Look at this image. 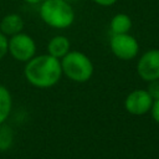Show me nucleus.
<instances>
[{
	"instance_id": "obj_1",
	"label": "nucleus",
	"mask_w": 159,
	"mask_h": 159,
	"mask_svg": "<svg viewBox=\"0 0 159 159\" xmlns=\"http://www.w3.org/2000/svg\"><path fill=\"white\" fill-rule=\"evenodd\" d=\"M26 81L36 88H51L62 77L61 61L51 55H35L24 68Z\"/></svg>"
},
{
	"instance_id": "obj_2",
	"label": "nucleus",
	"mask_w": 159,
	"mask_h": 159,
	"mask_svg": "<svg viewBox=\"0 0 159 159\" xmlns=\"http://www.w3.org/2000/svg\"><path fill=\"white\" fill-rule=\"evenodd\" d=\"M39 15L46 25L57 30L68 29L76 19L75 9L67 0H43L40 4Z\"/></svg>"
},
{
	"instance_id": "obj_3",
	"label": "nucleus",
	"mask_w": 159,
	"mask_h": 159,
	"mask_svg": "<svg viewBox=\"0 0 159 159\" xmlns=\"http://www.w3.org/2000/svg\"><path fill=\"white\" fill-rule=\"evenodd\" d=\"M60 61L62 75L73 82L84 83L93 76L94 65L92 60L82 51H70Z\"/></svg>"
},
{
	"instance_id": "obj_4",
	"label": "nucleus",
	"mask_w": 159,
	"mask_h": 159,
	"mask_svg": "<svg viewBox=\"0 0 159 159\" xmlns=\"http://www.w3.org/2000/svg\"><path fill=\"white\" fill-rule=\"evenodd\" d=\"M109 48L112 53L123 61H130L139 53L138 40L128 34H113L109 39Z\"/></svg>"
},
{
	"instance_id": "obj_5",
	"label": "nucleus",
	"mask_w": 159,
	"mask_h": 159,
	"mask_svg": "<svg viewBox=\"0 0 159 159\" xmlns=\"http://www.w3.org/2000/svg\"><path fill=\"white\" fill-rule=\"evenodd\" d=\"M36 48L35 40L24 31L9 37L7 53H10L16 61L26 63L36 55Z\"/></svg>"
},
{
	"instance_id": "obj_6",
	"label": "nucleus",
	"mask_w": 159,
	"mask_h": 159,
	"mask_svg": "<svg viewBox=\"0 0 159 159\" xmlns=\"http://www.w3.org/2000/svg\"><path fill=\"white\" fill-rule=\"evenodd\" d=\"M137 73L145 82L159 80V48H152L140 55L137 61Z\"/></svg>"
},
{
	"instance_id": "obj_7",
	"label": "nucleus",
	"mask_w": 159,
	"mask_h": 159,
	"mask_svg": "<svg viewBox=\"0 0 159 159\" xmlns=\"http://www.w3.org/2000/svg\"><path fill=\"white\" fill-rule=\"evenodd\" d=\"M154 99L148 93L147 89H134L129 92L124 99V108L129 114L133 116H143L150 112Z\"/></svg>"
},
{
	"instance_id": "obj_8",
	"label": "nucleus",
	"mask_w": 159,
	"mask_h": 159,
	"mask_svg": "<svg viewBox=\"0 0 159 159\" xmlns=\"http://www.w3.org/2000/svg\"><path fill=\"white\" fill-rule=\"evenodd\" d=\"M24 26H25V21L22 16L15 12L5 15L0 21V31L7 37L14 36L19 32H22Z\"/></svg>"
},
{
	"instance_id": "obj_9",
	"label": "nucleus",
	"mask_w": 159,
	"mask_h": 159,
	"mask_svg": "<svg viewBox=\"0 0 159 159\" xmlns=\"http://www.w3.org/2000/svg\"><path fill=\"white\" fill-rule=\"evenodd\" d=\"M70 51H71V42L63 35L53 36L47 43V53L58 60H61Z\"/></svg>"
},
{
	"instance_id": "obj_10",
	"label": "nucleus",
	"mask_w": 159,
	"mask_h": 159,
	"mask_svg": "<svg viewBox=\"0 0 159 159\" xmlns=\"http://www.w3.org/2000/svg\"><path fill=\"white\" fill-rule=\"evenodd\" d=\"M132 26H133V22H132L130 16L124 12H119L114 15L109 22V30L112 35L113 34H128Z\"/></svg>"
},
{
	"instance_id": "obj_11",
	"label": "nucleus",
	"mask_w": 159,
	"mask_h": 159,
	"mask_svg": "<svg viewBox=\"0 0 159 159\" xmlns=\"http://www.w3.org/2000/svg\"><path fill=\"white\" fill-rule=\"evenodd\" d=\"M12 109V96L10 91L0 84V124L5 123Z\"/></svg>"
},
{
	"instance_id": "obj_12",
	"label": "nucleus",
	"mask_w": 159,
	"mask_h": 159,
	"mask_svg": "<svg viewBox=\"0 0 159 159\" xmlns=\"http://www.w3.org/2000/svg\"><path fill=\"white\" fill-rule=\"evenodd\" d=\"M14 142V132L9 125L0 124V150H7Z\"/></svg>"
},
{
	"instance_id": "obj_13",
	"label": "nucleus",
	"mask_w": 159,
	"mask_h": 159,
	"mask_svg": "<svg viewBox=\"0 0 159 159\" xmlns=\"http://www.w3.org/2000/svg\"><path fill=\"white\" fill-rule=\"evenodd\" d=\"M147 91H148V93L152 96V98H153L154 101H155V99H159V80L148 82Z\"/></svg>"
},
{
	"instance_id": "obj_14",
	"label": "nucleus",
	"mask_w": 159,
	"mask_h": 159,
	"mask_svg": "<svg viewBox=\"0 0 159 159\" xmlns=\"http://www.w3.org/2000/svg\"><path fill=\"white\" fill-rule=\"evenodd\" d=\"M7 48H9V37L0 31V60H2L7 55Z\"/></svg>"
},
{
	"instance_id": "obj_15",
	"label": "nucleus",
	"mask_w": 159,
	"mask_h": 159,
	"mask_svg": "<svg viewBox=\"0 0 159 159\" xmlns=\"http://www.w3.org/2000/svg\"><path fill=\"white\" fill-rule=\"evenodd\" d=\"M150 114H152V118L154 119V122L157 124H159V99H155L153 102V106L150 108Z\"/></svg>"
},
{
	"instance_id": "obj_16",
	"label": "nucleus",
	"mask_w": 159,
	"mask_h": 159,
	"mask_svg": "<svg viewBox=\"0 0 159 159\" xmlns=\"http://www.w3.org/2000/svg\"><path fill=\"white\" fill-rule=\"evenodd\" d=\"M93 2H96L97 5H99V6H112V5H114L118 0H92Z\"/></svg>"
},
{
	"instance_id": "obj_17",
	"label": "nucleus",
	"mask_w": 159,
	"mask_h": 159,
	"mask_svg": "<svg viewBox=\"0 0 159 159\" xmlns=\"http://www.w3.org/2000/svg\"><path fill=\"white\" fill-rule=\"evenodd\" d=\"M25 2H27L29 5H39V4H41L43 0H24Z\"/></svg>"
},
{
	"instance_id": "obj_18",
	"label": "nucleus",
	"mask_w": 159,
	"mask_h": 159,
	"mask_svg": "<svg viewBox=\"0 0 159 159\" xmlns=\"http://www.w3.org/2000/svg\"><path fill=\"white\" fill-rule=\"evenodd\" d=\"M67 1H80V0H67Z\"/></svg>"
}]
</instances>
